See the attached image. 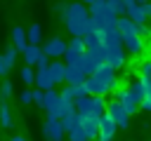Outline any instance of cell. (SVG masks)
I'll return each instance as SVG.
<instances>
[{
  "label": "cell",
  "mask_w": 151,
  "mask_h": 141,
  "mask_svg": "<svg viewBox=\"0 0 151 141\" xmlns=\"http://www.w3.org/2000/svg\"><path fill=\"white\" fill-rule=\"evenodd\" d=\"M64 26L68 28L71 38H83L87 26H90V14H87V7L80 5V2H66V9H64Z\"/></svg>",
  "instance_id": "6da1fadb"
},
{
  "label": "cell",
  "mask_w": 151,
  "mask_h": 141,
  "mask_svg": "<svg viewBox=\"0 0 151 141\" xmlns=\"http://www.w3.org/2000/svg\"><path fill=\"white\" fill-rule=\"evenodd\" d=\"M87 14H90V24L92 28H97L99 33L101 31H109V28H116V14L109 9L106 2H92L87 7Z\"/></svg>",
  "instance_id": "7a4b0ae2"
},
{
  "label": "cell",
  "mask_w": 151,
  "mask_h": 141,
  "mask_svg": "<svg viewBox=\"0 0 151 141\" xmlns=\"http://www.w3.org/2000/svg\"><path fill=\"white\" fill-rule=\"evenodd\" d=\"M73 108L78 115H104L106 113V101L104 96H83L73 101Z\"/></svg>",
  "instance_id": "3957f363"
},
{
  "label": "cell",
  "mask_w": 151,
  "mask_h": 141,
  "mask_svg": "<svg viewBox=\"0 0 151 141\" xmlns=\"http://www.w3.org/2000/svg\"><path fill=\"white\" fill-rule=\"evenodd\" d=\"M42 139H45V141H66V132L61 129L59 120L47 118V120L42 122Z\"/></svg>",
  "instance_id": "277c9868"
},
{
  "label": "cell",
  "mask_w": 151,
  "mask_h": 141,
  "mask_svg": "<svg viewBox=\"0 0 151 141\" xmlns=\"http://www.w3.org/2000/svg\"><path fill=\"white\" fill-rule=\"evenodd\" d=\"M101 63L109 66V68H113V70H120L125 66V49L123 47H109V49H104V61Z\"/></svg>",
  "instance_id": "5b68a950"
},
{
  "label": "cell",
  "mask_w": 151,
  "mask_h": 141,
  "mask_svg": "<svg viewBox=\"0 0 151 141\" xmlns=\"http://www.w3.org/2000/svg\"><path fill=\"white\" fill-rule=\"evenodd\" d=\"M92 78H97V80H99V82H101L109 92H116V89H118V78H116V70H113V68H109V66H104V63H101V66L92 73Z\"/></svg>",
  "instance_id": "8992f818"
},
{
  "label": "cell",
  "mask_w": 151,
  "mask_h": 141,
  "mask_svg": "<svg viewBox=\"0 0 151 141\" xmlns=\"http://www.w3.org/2000/svg\"><path fill=\"white\" fill-rule=\"evenodd\" d=\"M40 52L52 61V59H59V56H64V52H66V42L57 35V38H50L45 45H40Z\"/></svg>",
  "instance_id": "52a82bcc"
},
{
  "label": "cell",
  "mask_w": 151,
  "mask_h": 141,
  "mask_svg": "<svg viewBox=\"0 0 151 141\" xmlns=\"http://www.w3.org/2000/svg\"><path fill=\"white\" fill-rule=\"evenodd\" d=\"M106 115L113 120V125H116V129H125L127 125H130V115L120 108V103H113V101H109L106 103Z\"/></svg>",
  "instance_id": "ba28073f"
},
{
  "label": "cell",
  "mask_w": 151,
  "mask_h": 141,
  "mask_svg": "<svg viewBox=\"0 0 151 141\" xmlns=\"http://www.w3.org/2000/svg\"><path fill=\"white\" fill-rule=\"evenodd\" d=\"M85 52V45L80 38H71V42H66V52H64V66H73L76 59Z\"/></svg>",
  "instance_id": "9c48e42d"
},
{
  "label": "cell",
  "mask_w": 151,
  "mask_h": 141,
  "mask_svg": "<svg viewBox=\"0 0 151 141\" xmlns=\"http://www.w3.org/2000/svg\"><path fill=\"white\" fill-rule=\"evenodd\" d=\"M73 66H76V68H78V70H80V73H83L85 78H90V75H92V73H94V70H97V68H99L101 63H99L97 59H92V56H90L87 52H83V54H80V56L76 59V63H73Z\"/></svg>",
  "instance_id": "30bf717a"
},
{
  "label": "cell",
  "mask_w": 151,
  "mask_h": 141,
  "mask_svg": "<svg viewBox=\"0 0 151 141\" xmlns=\"http://www.w3.org/2000/svg\"><path fill=\"white\" fill-rule=\"evenodd\" d=\"M97 125H99V118L97 115H78V127L85 132L87 141H94L97 139Z\"/></svg>",
  "instance_id": "8fae6325"
},
{
  "label": "cell",
  "mask_w": 151,
  "mask_h": 141,
  "mask_svg": "<svg viewBox=\"0 0 151 141\" xmlns=\"http://www.w3.org/2000/svg\"><path fill=\"white\" fill-rule=\"evenodd\" d=\"M123 49L130 52L132 56H142L144 49H146V45H144V40H139L134 33H130V35H123Z\"/></svg>",
  "instance_id": "7c38bea8"
},
{
  "label": "cell",
  "mask_w": 151,
  "mask_h": 141,
  "mask_svg": "<svg viewBox=\"0 0 151 141\" xmlns=\"http://www.w3.org/2000/svg\"><path fill=\"white\" fill-rule=\"evenodd\" d=\"M33 85H35V89H40V92H50V89H54V82H52L47 68H38V70H33Z\"/></svg>",
  "instance_id": "4fadbf2b"
},
{
  "label": "cell",
  "mask_w": 151,
  "mask_h": 141,
  "mask_svg": "<svg viewBox=\"0 0 151 141\" xmlns=\"http://www.w3.org/2000/svg\"><path fill=\"white\" fill-rule=\"evenodd\" d=\"M125 96L132 99L137 106L144 101V87H142V80H139V78H132V80L127 82V87H125Z\"/></svg>",
  "instance_id": "5bb4252c"
},
{
  "label": "cell",
  "mask_w": 151,
  "mask_h": 141,
  "mask_svg": "<svg viewBox=\"0 0 151 141\" xmlns=\"http://www.w3.org/2000/svg\"><path fill=\"white\" fill-rule=\"evenodd\" d=\"M101 47L104 49H109V47H123V35L116 28L101 31Z\"/></svg>",
  "instance_id": "9a60e30c"
},
{
  "label": "cell",
  "mask_w": 151,
  "mask_h": 141,
  "mask_svg": "<svg viewBox=\"0 0 151 141\" xmlns=\"http://www.w3.org/2000/svg\"><path fill=\"white\" fill-rule=\"evenodd\" d=\"M125 16H127L134 26H146V21H149V19H146V14H144V9H142V7H137L134 2H130V5H127Z\"/></svg>",
  "instance_id": "2e32d148"
},
{
  "label": "cell",
  "mask_w": 151,
  "mask_h": 141,
  "mask_svg": "<svg viewBox=\"0 0 151 141\" xmlns=\"http://www.w3.org/2000/svg\"><path fill=\"white\" fill-rule=\"evenodd\" d=\"M83 87H85V92H87V96H104V94H109V89L97 80V78H85V82H83Z\"/></svg>",
  "instance_id": "e0dca14e"
},
{
  "label": "cell",
  "mask_w": 151,
  "mask_h": 141,
  "mask_svg": "<svg viewBox=\"0 0 151 141\" xmlns=\"http://www.w3.org/2000/svg\"><path fill=\"white\" fill-rule=\"evenodd\" d=\"M40 45H26V49L21 52V56H24V63L28 66V68H35V63H38V59H40Z\"/></svg>",
  "instance_id": "ac0fdd59"
},
{
  "label": "cell",
  "mask_w": 151,
  "mask_h": 141,
  "mask_svg": "<svg viewBox=\"0 0 151 141\" xmlns=\"http://www.w3.org/2000/svg\"><path fill=\"white\" fill-rule=\"evenodd\" d=\"M64 70H66V66H64V61H59V59H52L50 66H47V73H50V78H52L54 85H57V82H64Z\"/></svg>",
  "instance_id": "d6986e66"
},
{
  "label": "cell",
  "mask_w": 151,
  "mask_h": 141,
  "mask_svg": "<svg viewBox=\"0 0 151 141\" xmlns=\"http://www.w3.org/2000/svg\"><path fill=\"white\" fill-rule=\"evenodd\" d=\"M64 82H66L68 87H73V85H83V82H85V75H83L76 66H66V70H64Z\"/></svg>",
  "instance_id": "ffe728a7"
},
{
  "label": "cell",
  "mask_w": 151,
  "mask_h": 141,
  "mask_svg": "<svg viewBox=\"0 0 151 141\" xmlns=\"http://www.w3.org/2000/svg\"><path fill=\"white\" fill-rule=\"evenodd\" d=\"M26 31L21 28V26H14L12 28V47L17 49V52H24L26 49Z\"/></svg>",
  "instance_id": "44dd1931"
},
{
  "label": "cell",
  "mask_w": 151,
  "mask_h": 141,
  "mask_svg": "<svg viewBox=\"0 0 151 141\" xmlns=\"http://www.w3.org/2000/svg\"><path fill=\"white\" fill-rule=\"evenodd\" d=\"M26 42L28 45H40L42 42V28H40V24H31L26 28Z\"/></svg>",
  "instance_id": "7402d4cb"
},
{
  "label": "cell",
  "mask_w": 151,
  "mask_h": 141,
  "mask_svg": "<svg viewBox=\"0 0 151 141\" xmlns=\"http://www.w3.org/2000/svg\"><path fill=\"white\" fill-rule=\"evenodd\" d=\"M116 31H118L120 35H130V33L137 31V26H134L127 16H120V19H116Z\"/></svg>",
  "instance_id": "603a6c76"
},
{
  "label": "cell",
  "mask_w": 151,
  "mask_h": 141,
  "mask_svg": "<svg viewBox=\"0 0 151 141\" xmlns=\"http://www.w3.org/2000/svg\"><path fill=\"white\" fill-rule=\"evenodd\" d=\"M0 125H2L5 129H9V127L14 125V120H12V110H9L7 101H0Z\"/></svg>",
  "instance_id": "cb8c5ba5"
},
{
  "label": "cell",
  "mask_w": 151,
  "mask_h": 141,
  "mask_svg": "<svg viewBox=\"0 0 151 141\" xmlns=\"http://www.w3.org/2000/svg\"><path fill=\"white\" fill-rule=\"evenodd\" d=\"M59 125L64 132H71L73 127H78V113H66L64 118H59Z\"/></svg>",
  "instance_id": "d4e9b609"
},
{
  "label": "cell",
  "mask_w": 151,
  "mask_h": 141,
  "mask_svg": "<svg viewBox=\"0 0 151 141\" xmlns=\"http://www.w3.org/2000/svg\"><path fill=\"white\" fill-rule=\"evenodd\" d=\"M66 141H87V136L80 127H73L71 132H66Z\"/></svg>",
  "instance_id": "484cf974"
},
{
  "label": "cell",
  "mask_w": 151,
  "mask_h": 141,
  "mask_svg": "<svg viewBox=\"0 0 151 141\" xmlns=\"http://www.w3.org/2000/svg\"><path fill=\"white\" fill-rule=\"evenodd\" d=\"M9 96H12V82L5 80V82L0 85V101H7Z\"/></svg>",
  "instance_id": "4316f807"
},
{
  "label": "cell",
  "mask_w": 151,
  "mask_h": 141,
  "mask_svg": "<svg viewBox=\"0 0 151 141\" xmlns=\"http://www.w3.org/2000/svg\"><path fill=\"white\" fill-rule=\"evenodd\" d=\"M12 66H14V63H12V61H7V59H5V54H0V78H5V75L12 70Z\"/></svg>",
  "instance_id": "83f0119b"
},
{
  "label": "cell",
  "mask_w": 151,
  "mask_h": 141,
  "mask_svg": "<svg viewBox=\"0 0 151 141\" xmlns=\"http://www.w3.org/2000/svg\"><path fill=\"white\" fill-rule=\"evenodd\" d=\"M19 78H21L26 85H33V68L24 66V68H21V73H19Z\"/></svg>",
  "instance_id": "f1b7e54d"
},
{
  "label": "cell",
  "mask_w": 151,
  "mask_h": 141,
  "mask_svg": "<svg viewBox=\"0 0 151 141\" xmlns=\"http://www.w3.org/2000/svg\"><path fill=\"white\" fill-rule=\"evenodd\" d=\"M139 78H151V61L149 59H144L139 63Z\"/></svg>",
  "instance_id": "f546056e"
},
{
  "label": "cell",
  "mask_w": 151,
  "mask_h": 141,
  "mask_svg": "<svg viewBox=\"0 0 151 141\" xmlns=\"http://www.w3.org/2000/svg\"><path fill=\"white\" fill-rule=\"evenodd\" d=\"M71 92H73V101H76V99L87 96V92H85V87H83V85H73V87H71Z\"/></svg>",
  "instance_id": "4dcf8cb0"
},
{
  "label": "cell",
  "mask_w": 151,
  "mask_h": 141,
  "mask_svg": "<svg viewBox=\"0 0 151 141\" xmlns=\"http://www.w3.org/2000/svg\"><path fill=\"white\" fill-rule=\"evenodd\" d=\"M144 87V99H151V78H139Z\"/></svg>",
  "instance_id": "1f68e13d"
},
{
  "label": "cell",
  "mask_w": 151,
  "mask_h": 141,
  "mask_svg": "<svg viewBox=\"0 0 151 141\" xmlns=\"http://www.w3.org/2000/svg\"><path fill=\"white\" fill-rule=\"evenodd\" d=\"M2 54H5V59H7V61H12V63L17 61V49H14V47H7Z\"/></svg>",
  "instance_id": "d6a6232c"
},
{
  "label": "cell",
  "mask_w": 151,
  "mask_h": 141,
  "mask_svg": "<svg viewBox=\"0 0 151 141\" xmlns=\"http://www.w3.org/2000/svg\"><path fill=\"white\" fill-rule=\"evenodd\" d=\"M123 96H125V87H118V89L113 92V103H120Z\"/></svg>",
  "instance_id": "836d02e7"
},
{
  "label": "cell",
  "mask_w": 151,
  "mask_h": 141,
  "mask_svg": "<svg viewBox=\"0 0 151 141\" xmlns=\"http://www.w3.org/2000/svg\"><path fill=\"white\" fill-rule=\"evenodd\" d=\"M50 66V59L45 56V54H40V59H38V63H35V68H47Z\"/></svg>",
  "instance_id": "e575fe53"
},
{
  "label": "cell",
  "mask_w": 151,
  "mask_h": 141,
  "mask_svg": "<svg viewBox=\"0 0 151 141\" xmlns=\"http://www.w3.org/2000/svg\"><path fill=\"white\" fill-rule=\"evenodd\" d=\"M19 101H21V103H31V89L21 92V94H19Z\"/></svg>",
  "instance_id": "d590c367"
},
{
  "label": "cell",
  "mask_w": 151,
  "mask_h": 141,
  "mask_svg": "<svg viewBox=\"0 0 151 141\" xmlns=\"http://www.w3.org/2000/svg\"><path fill=\"white\" fill-rule=\"evenodd\" d=\"M64 9H66V2H57V5H54V12H57V14H64Z\"/></svg>",
  "instance_id": "8d00e7d4"
},
{
  "label": "cell",
  "mask_w": 151,
  "mask_h": 141,
  "mask_svg": "<svg viewBox=\"0 0 151 141\" xmlns=\"http://www.w3.org/2000/svg\"><path fill=\"white\" fill-rule=\"evenodd\" d=\"M139 108H144V110H149V113H151V99H144V101L139 103Z\"/></svg>",
  "instance_id": "74e56055"
},
{
  "label": "cell",
  "mask_w": 151,
  "mask_h": 141,
  "mask_svg": "<svg viewBox=\"0 0 151 141\" xmlns=\"http://www.w3.org/2000/svg\"><path fill=\"white\" fill-rule=\"evenodd\" d=\"M142 9H144V14H146V19H151V0H149V2H146V5L142 7Z\"/></svg>",
  "instance_id": "f35d334b"
},
{
  "label": "cell",
  "mask_w": 151,
  "mask_h": 141,
  "mask_svg": "<svg viewBox=\"0 0 151 141\" xmlns=\"http://www.w3.org/2000/svg\"><path fill=\"white\" fill-rule=\"evenodd\" d=\"M9 141H26V139H24V136H21V134H14V136H12V139H9Z\"/></svg>",
  "instance_id": "ab89813d"
},
{
  "label": "cell",
  "mask_w": 151,
  "mask_h": 141,
  "mask_svg": "<svg viewBox=\"0 0 151 141\" xmlns=\"http://www.w3.org/2000/svg\"><path fill=\"white\" fill-rule=\"evenodd\" d=\"M123 2H125V5H130V2H132V0H123Z\"/></svg>",
  "instance_id": "60d3db41"
},
{
  "label": "cell",
  "mask_w": 151,
  "mask_h": 141,
  "mask_svg": "<svg viewBox=\"0 0 151 141\" xmlns=\"http://www.w3.org/2000/svg\"><path fill=\"white\" fill-rule=\"evenodd\" d=\"M149 61H151V52H149Z\"/></svg>",
  "instance_id": "b9f144b4"
},
{
  "label": "cell",
  "mask_w": 151,
  "mask_h": 141,
  "mask_svg": "<svg viewBox=\"0 0 151 141\" xmlns=\"http://www.w3.org/2000/svg\"><path fill=\"white\" fill-rule=\"evenodd\" d=\"M149 31H151V26H149Z\"/></svg>",
  "instance_id": "7bdbcfd3"
},
{
  "label": "cell",
  "mask_w": 151,
  "mask_h": 141,
  "mask_svg": "<svg viewBox=\"0 0 151 141\" xmlns=\"http://www.w3.org/2000/svg\"><path fill=\"white\" fill-rule=\"evenodd\" d=\"M106 2H109V0H106Z\"/></svg>",
  "instance_id": "ee69618b"
}]
</instances>
